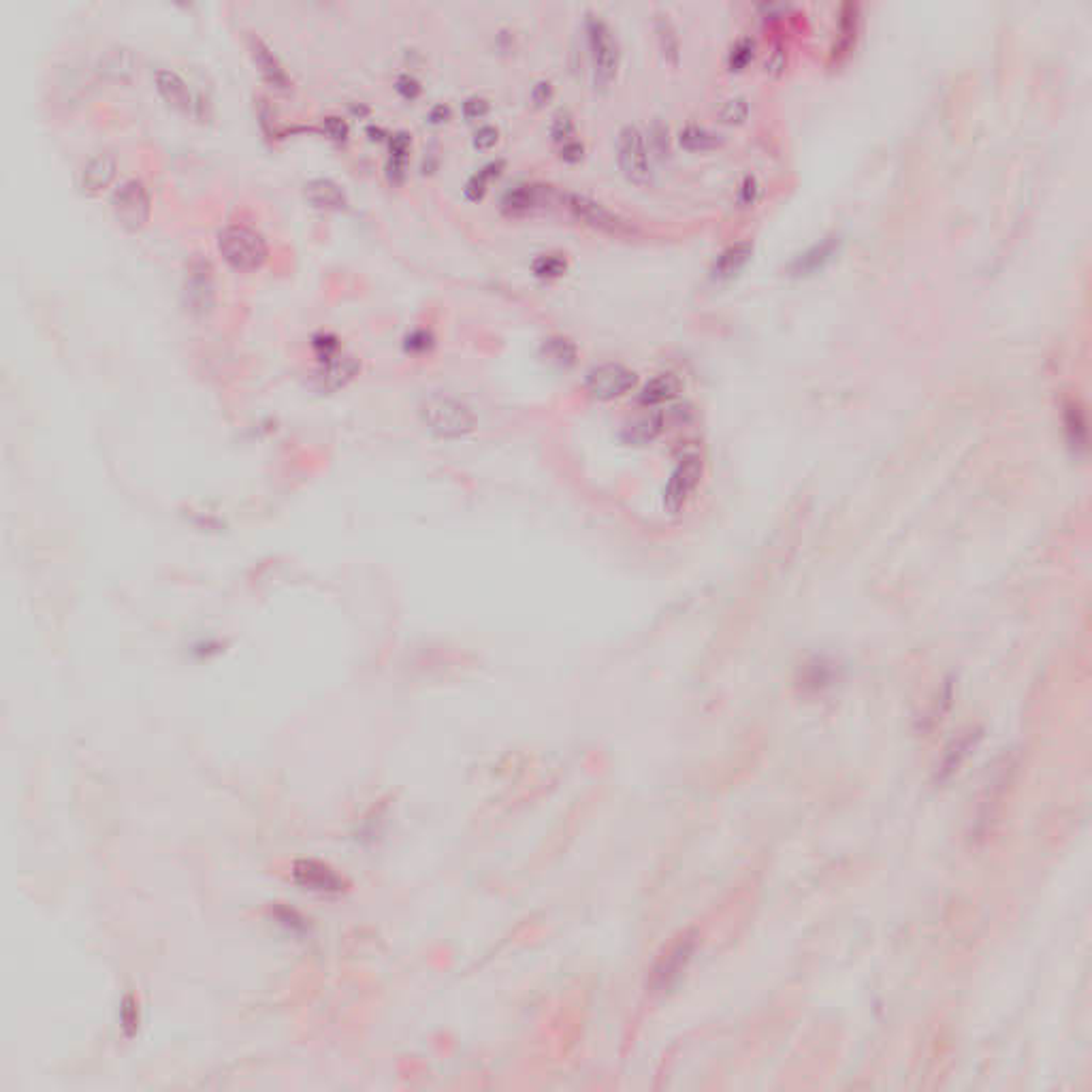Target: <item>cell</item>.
<instances>
[{
  "mask_svg": "<svg viewBox=\"0 0 1092 1092\" xmlns=\"http://www.w3.org/2000/svg\"><path fill=\"white\" fill-rule=\"evenodd\" d=\"M218 250L229 265L240 271L258 269L269 257L265 237L244 224H229L218 233Z\"/></svg>",
  "mask_w": 1092,
  "mask_h": 1092,
  "instance_id": "1",
  "label": "cell"
},
{
  "mask_svg": "<svg viewBox=\"0 0 1092 1092\" xmlns=\"http://www.w3.org/2000/svg\"><path fill=\"white\" fill-rule=\"evenodd\" d=\"M587 43L593 83H596V88H608L617 77L621 52H619L613 28L600 15H589L587 18Z\"/></svg>",
  "mask_w": 1092,
  "mask_h": 1092,
  "instance_id": "2",
  "label": "cell"
},
{
  "mask_svg": "<svg viewBox=\"0 0 1092 1092\" xmlns=\"http://www.w3.org/2000/svg\"><path fill=\"white\" fill-rule=\"evenodd\" d=\"M422 421L433 433L442 438H461L474 429V414L461 401L450 397H435L422 408Z\"/></svg>",
  "mask_w": 1092,
  "mask_h": 1092,
  "instance_id": "3",
  "label": "cell"
},
{
  "mask_svg": "<svg viewBox=\"0 0 1092 1092\" xmlns=\"http://www.w3.org/2000/svg\"><path fill=\"white\" fill-rule=\"evenodd\" d=\"M563 205H566V209L576 220H583L585 224H589L593 229L613 233V235H630V233H634V224L627 218L619 216L617 212H613L604 203H600V201L591 199L587 195L568 192V195H563Z\"/></svg>",
  "mask_w": 1092,
  "mask_h": 1092,
  "instance_id": "4",
  "label": "cell"
},
{
  "mask_svg": "<svg viewBox=\"0 0 1092 1092\" xmlns=\"http://www.w3.org/2000/svg\"><path fill=\"white\" fill-rule=\"evenodd\" d=\"M111 209L116 213V220L127 231H139L148 223L152 212V201L145 184L135 178L124 179L111 195Z\"/></svg>",
  "mask_w": 1092,
  "mask_h": 1092,
  "instance_id": "5",
  "label": "cell"
},
{
  "mask_svg": "<svg viewBox=\"0 0 1092 1092\" xmlns=\"http://www.w3.org/2000/svg\"><path fill=\"white\" fill-rule=\"evenodd\" d=\"M617 158L623 175L634 184H647L651 179V156H648L647 137L636 124H625L617 137Z\"/></svg>",
  "mask_w": 1092,
  "mask_h": 1092,
  "instance_id": "6",
  "label": "cell"
},
{
  "mask_svg": "<svg viewBox=\"0 0 1092 1092\" xmlns=\"http://www.w3.org/2000/svg\"><path fill=\"white\" fill-rule=\"evenodd\" d=\"M638 378L630 367L621 363H602L589 370L585 378V388L597 401H613L630 393L636 387Z\"/></svg>",
  "mask_w": 1092,
  "mask_h": 1092,
  "instance_id": "7",
  "label": "cell"
},
{
  "mask_svg": "<svg viewBox=\"0 0 1092 1092\" xmlns=\"http://www.w3.org/2000/svg\"><path fill=\"white\" fill-rule=\"evenodd\" d=\"M702 472H704V467H702V459L698 455H685L676 463L670 478H668L666 489H664V506H666L668 512L676 514L687 506V501L692 500L698 484H700Z\"/></svg>",
  "mask_w": 1092,
  "mask_h": 1092,
  "instance_id": "8",
  "label": "cell"
},
{
  "mask_svg": "<svg viewBox=\"0 0 1092 1092\" xmlns=\"http://www.w3.org/2000/svg\"><path fill=\"white\" fill-rule=\"evenodd\" d=\"M186 297L192 309H207L213 303V267L207 258L192 257L186 265Z\"/></svg>",
  "mask_w": 1092,
  "mask_h": 1092,
  "instance_id": "9",
  "label": "cell"
},
{
  "mask_svg": "<svg viewBox=\"0 0 1092 1092\" xmlns=\"http://www.w3.org/2000/svg\"><path fill=\"white\" fill-rule=\"evenodd\" d=\"M116 173H118V162L111 154H94L79 171V188L86 195H99L114 182Z\"/></svg>",
  "mask_w": 1092,
  "mask_h": 1092,
  "instance_id": "10",
  "label": "cell"
},
{
  "mask_svg": "<svg viewBox=\"0 0 1092 1092\" xmlns=\"http://www.w3.org/2000/svg\"><path fill=\"white\" fill-rule=\"evenodd\" d=\"M248 45H250V54H252L254 65H257L258 71H261L263 79H265L271 88H275V90H291L292 86L291 77H288V73L284 71V66L280 65L278 58L274 56V52L267 48L265 41L258 39L257 35H250Z\"/></svg>",
  "mask_w": 1092,
  "mask_h": 1092,
  "instance_id": "11",
  "label": "cell"
},
{
  "mask_svg": "<svg viewBox=\"0 0 1092 1092\" xmlns=\"http://www.w3.org/2000/svg\"><path fill=\"white\" fill-rule=\"evenodd\" d=\"M839 250V237H826V240L818 241L811 248H806L805 252L796 254V257L789 261L788 271L792 275H809L815 274L818 269H822L828 261L836 254Z\"/></svg>",
  "mask_w": 1092,
  "mask_h": 1092,
  "instance_id": "12",
  "label": "cell"
},
{
  "mask_svg": "<svg viewBox=\"0 0 1092 1092\" xmlns=\"http://www.w3.org/2000/svg\"><path fill=\"white\" fill-rule=\"evenodd\" d=\"M305 196H308L309 203L322 209H344L348 205L344 188L326 178L309 179L305 184Z\"/></svg>",
  "mask_w": 1092,
  "mask_h": 1092,
  "instance_id": "13",
  "label": "cell"
},
{
  "mask_svg": "<svg viewBox=\"0 0 1092 1092\" xmlns=\"http://www.w3.org/2000/svg\"><path fill=\"white\" fill-rule=\"evenodd\" d=\"M857 28H860V7L856 3H845L839 15V35H836L835 48H832L835 60H840L852 52V48L856 45Z\"/></svg>",
  "mask_w": 1092,
  "mask_h": 1092,
  "instance_id": "14",
  "label": "cell"
},
{
  "mask_svg": "<svg viewBox=\"0 0 1092 1092\" xmlns=\"http://www.w3.org/2000/svg\"><path fill=\"white\" fill-rule=\"evenodd\" d=\"M751 254H753L751 241H736V244L727 246L723 252H719V257L715 258L710 274H713L715 280L734 278V275L747 265Z\"/></svg>",
  "mask_w": 1092,
  "mask_h": 1092,
  "instance_id": "15",
  "label": "cell"
},
{
  "mask_svg": "<svg viewBox=\"0 0 1092 1092\" xmlns=\"http://www.w3.org/2000/svg\"><path fill=\"white\" fill-rule=\"evenodd\" d=\"M156 88L161 92L162 99L171 105V107L179 109V111H190L192 107V94L188 83L179 77L175 71L169 69H161L156 71Z\"/></svg>",
  "mask_w": 1092,
  "mask_h": 1092,
  "instance_id": "16",
  "label": "cell"
},
{
  "mask_svg": "<svg viewBox=\"0 0 1092 1092\" xmlns=\"http://www.w3.org/2000/svg\"><path fill=\"white\" fill-rule=\"evenodd\" d=\"M133 71H135V56L122 45L109 48L99 62V73L111 82H128Z\"/></svg>",
  "mask_w": 1092,
  "mask_h": 1092,
  "instance_id": "17",
  "label": "cell"
},
{
  "mask_svg": "<svg viewBox=\"0 0 1092 1092\" xmlns=\"http://www.w3.org/2000/svg\"><path fill=\"white\" fill-rule=\"evenodd\" d=\"M681 391V380L675 374H658L648 380L640 391L638 399L642 405H662L675 399Z\"/></svg>",
  "mask_w": 1092,
  "mask_h": 1092,
  "instance_id": "18",
  "label": "cell"
},
{
  "mask_svg": "<svg viewBox=\"0 0 1092 1092\" xmlns=\"http://www.w3.org/2000/svg\"><path fill=\"white\" fill-rule=\"evenodd\" d=\"M666 414L664 412H651L644 414V416H638L636 421H631L630 425L625 427L623 431V438L631 444H647V442L655 440L664 429H666Z\"/></svg>",
  "mask_w": 1092,
  "mask_h": 1092,
  "instance_id": "19",
  "label": "cell"
},
{
  "mask_svg": "<svg viewBox=\"0 0 1092 1092\" xmlns=\"http://www.w3.org/2000/svg\"><path fill=\"white\" fill-rule=\"evenodd\" d=\"M540 192L538 186H529V184H518V186L508 188L501 196V209H504L508 216H521V213L531 212L535 205L540 203Z\"/></svg>",
  "mask_w": 1092,
  "mask_h": 1092,
  "instance_id": "20",
  "label": "cell"
},
{
  "mask_svg": "<svg viewBox=\"0 0 1092 1092\" xmlns=\"http://www.w3.org/2000/svg\"><path fill=\"white\" fill-rule=\"evenodd\" d=\"M295 877L301 885L312 890H340V881L331 870L318 866L316 862H299L295 869Z\"/></svg>",
  "mask_w": 1092,
  "mask_h": 1092,
  "instance_id": "21",
  "label": "cell"
},
{
  "mask_svg": "<svg viewBox=\"0 0 1092 1092\" xmlns=\"http://www.w3.org/2000/svg\"><path fill=\"white\" fill-rule=\"evenodd\" d=\"M679 144L685 150L700 152V150L717 148L721 144V137L710 131V128L702 127V124H687V127H683L679 131Z\"/></svg>",
  "mask_w": 1092,
  "mask_h": 1092,
  "instance_id": "22",
  "label": "cell"
},
{
  "mask_svg": "<svg viewBox=\"0 0 1092 1092\" xmlns=\"http://www.w3.org/2000/svg\"><path fill=\"white\" fill-rule=\"evenodd\" d=\"M504 167H506V162L501 161V158H497V161H491V162H487L484 167H480V169L476 171V173L472 175V178L466 182V188H463V195H466L470 201H480V199H483V196L487 195L489 182H491L493 178H497V175H500L501 171H504Z\"/></svg>",
  "mask_w": 1092,
  "mask_h": 1092,
  "instance_id": "23",
  "label": "cell"
},
{
  "mask_svg": "<svg viewBox=\"0 0 1092 1092\" xmlns=\"http://www.w3.org/2000/svg\"><path fill=\"white\" fill-rule=\"evenodd\" d=\"M354 371H357V363H354L353 359L333 354V357L326 359L325 371H322L320 378L329 388H337L344 382H348V380L354 376Z\"/></svg>",
  "mask_w": 1092,
  "mask_h": 1092,
  "instance_id": "24",
  "label": "cell"
},
{
  "mask_svg": "<svg viewBox=\"0 0 1092 1092\" xmlns=\"http://www.w3.org/2000/svg\"><path fill=\"white\" fill-rule=\"evenodd\" d=\"M544 357L559 367H572L576 363V346L566 337H549L542 344Z\"/></svg>",
  "mask_w": 1092,
  "mask_h": 1092,
  "instance_id": "25",
  "label": "cell"
},
{
  "mask_svg": "<svg viewBox=\"0 0 1092 1092\" xmlns=\"http://www.w3.org/2000/svg\"><path fill=\"white\" fill-rule=\"evenodd\" d=\"M531 271H534L535 278L542 280L562 278L568 271V261L562 254H540L531 261Z\"/></svg>",
  "mask_w": 1092,
  "mask_h": 1092,
  "instance_id": "26",
  "label": "cell"
},
{
  "mask_svg": "<svg viewBox=\"0 0 1092 1092\" xmlns=\"http://www.w3.org/2000/svg\"><path fill=\"white\" fill-rule=\"evenodd\" d=\"M1065 422H1067V435H1069V442L1073 446H1079L1084 449L1086 446V421H1084V414L1078 405H1069L1065 414Z\"/></svg>",
  "mask_w": 1092,
  "mask_h": 1092,
  "instance_id": "27",
  "label": "cell"
},
{
  "mask_svg": "<svg viewBox=\"0 0 1092 1092\" xmlns=\"http://www.w3.org/2000/svg\"><path fill=\"white\" fill-rule=\"evenodd\" d=\"M753 54H755V41L751 37H740L727 52V66L732 71L744 69L753 60Z\"/></svg>",
  "mask_w": 1092,
  "mask_h": 1092,
  "instance_id": "28",
  "label": "cell"
},
{
  "mask_svg": "<svg viewBox=\"0 0 1092 1092\" xmlns=\"http://www.w3.org/2000/svg\"><path fill=\"white\" fill-rule=\"evenodd\" d=\"M747 116H749V103L744 96H732V99H727L726 103L721 105V109H719V118L727 124L744 122Z\"/></svg>",
  "mask_w": 1092,
  "mask_h": 1092,
  "instance_id": "29",
  "label": "cell"
},
{
  "mask_svg": "<svg viewBox=\"0 0 1092 1092\" xmlns=\"http://www.w3.org/2000/svg\"><path fill=\"white\" fill-rule=\"evenodd\" d=\"M574 133H576V127L570 111L559 109L553 118V124H551V135H553V139L557 141V144H566V141L574 139Z\"/></svg>",
  "mask_w": 1092,
  "mask_h": 1092,
  "instance_id": "30",
  "label": "cell"
},
{
  "mask_svg": "<svg viewBox=\"0 0 1092 1092\" xmlns=\"http://www.w3.org/2000/svg\"><path fill=\"white\" fill-rule=\"evenodd\" d=\"M658 32H659V41H662L664 54H666L668 58H672V60H676V58H679V37L675 35L672 24L668 22V20H659Z\"/></svg>",
  "mask_w": 1092,
  "mask_h": 1092,
  "instance_id": "31",
  "label": "cell"
},
{
  "mask_svg": "<svg viewBox=\"0 0 1092 1092\" xmlns=\"http://www.w3.org/2000/svg\"><path fill=\"white\" fill-rule=\"evenodd\" d=\"M322 133L336 141H346L350 128H348V122H346L344 118H340V116H326V118L322 120Z\"/></svg>",
  "mask_w": 1092,
  "mask_h": 1092,
  "instance_id": "32",
  "label": "cell"
},
{
  "mask_svg": "<svg viewBox=\"0 0 1092 1092\" xmlns=\"http://www.w3.org/2000/svg\"><path fill=\"white\" fill-rule=\"evenodd\" d=\"M757 195H760V182H757V178L755 175H744V179L738 186V203L744 205V207L753 205Z\"/></svg>",
  "mask_w": 1092,
  "mask_h": 1092,
  "instance_id": "33",
  "label": "cell"
},
{
  "mask_svg": "<svg viewBox=\"0 0 1092 1092\" xmlns=\"http://www.w3.org/2000/svg\"><path fill=\"white\" fill-rule=\"evenodd\" d=\"M487 111H489V100L484 99V96L474 94L470 96V99H466V103H463V116H466L467 120L483 118Z\"/></svg>",
  "mask_w": 1092,
  "mask_h": 1092,
  "instance_id": "34",
  "label": "cell"
},
{
  "mask_svg": "<svg viewBox=\"0 0 1092 1092\" xmlns=\"http://www.w3.org/2000/svg\"><path fill=\"white\" fill-rule=\"evenodd\" d=\"M497 139H500V133H497V128L491 127V124H484V127H480L478 131L474 133V148L476 150H491L493 145L497 144Z\"/></svg>",
  "mask_w": 1092,
  "mask_h": 1092,
  "instance_id": "35",
  "label": "cell"
},
{
  "mask_svg": "<svg viewBox=\"0 0 1092 1092\" xmlns=\"http://www.w3.org/2000/svg\"><path fill=\"white\" fill-rule=\"evenodd\" d=\"M395 88L404 99H416V96L421 94V82L410 73H401L399 77H397Z\"/></svg>",
  "mask_w": 1092,
  "mask_h": 1092,
  "instance_id": "36",
  "label": "cell"
},
{
  "mask_svg": "<svg viewBox=\"0 0 1092 1092\" xmlns=\"http://www.w3.org/2000/svg\"><path fill=\"white\" fill-rule=\"evenodd\" d=\"M553 94H555L553 83H551L549 79H540V82H535V86L531 88V100H534L538 107L540 105L549 103V100L553 99Z\"/></svg>",
  "mask_w": 1092,
  "mask_h": 1092,
  "instance_id": "37",
  "label": "cell"
},
{
  "mask_svg": "<svg viewBox=\"0 0 1092 1092\" xmlns=\"http://www.w3.org/2000/svg\"><path fill=\"white\" fill-rule=\"evenodd\" d=\"M559 154H562V158L566 162H579V161H583V156H585V145L580 144L579 139H570V141H566V144H562V148H559Z\"/></svg>",
  "mask_w": 1092,
  "mask_h": 1092,
  "instance_id": "38",
  "label": "cell"
},
{
  "mask_svg": "<svg viewBox=\"0 0 1092 1092\" xmlns=\"http://www.w3.org/2000/svg\"><path fill=\"white\" fill-rule=\"evenodd\" d=\"M408 350H427L431 346V333L429 331H414L412 336H408V342H405Z\"/></svg>",
  "mask_w": 1092,
  "mask_h": 1092,
  "instance_id": "39",
  "label": "cell"
},
{
  "mask_svg": "<svg viewBox=\"0 0 1092 1092\" xmlns=\"http://www.w3.org/2000/svg\"><path fill=\"white\" fill-rule=\"evenodd\" d=\"M784 66H785V52H784V48H781V45H777V48L772 49L771 54H768L767 71H771V73H781V71H784Z\"/></svg>",
  "mask_w": 1092,
  "mask_h": 1092,
  "instance_id": "40",
  "label": "cell"
},
{
  "mask_svg": "<svg viewBox=\"0 0 1092 1092\" xmlns=\"http://www.w3.org/2000/svg\"><path fill=\"white\" fill-rule=\"evenodd\" d=\"M450 114H453V111H450L449 105H435V107H431L427 118H429L431 124H442L450 118Z\"/></svg>",
  "mask_w": 1092,
  "mask_h": 1092,
  "instance_id": "41",
  "label": "cell"
},
{
  "mask_svg": "<svg viewBox=\"0 0 1092 1092\" xmlns=\"http://www.w3.org/2000/svg\"><path fill=\"white\" fill-rule=\"evenodd\" d=\"M365 133L371 137V139H378V141L384 139V137H388V133L384 131L382 127H374V124H371V127H367Z\"/></svg>",
  "mask_w": 1092,
  "mask_h": 1092,
  "instance_id": "42",
  "label": "cell"
}]
</instances>
